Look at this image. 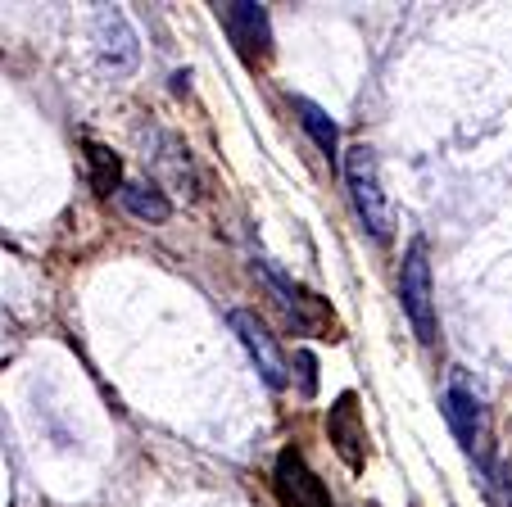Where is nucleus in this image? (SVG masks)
Listing matches in <instances>:
<instances>
[{
    "label": "nucleus",
    "mask_w": 512,
    "mask_h": 507,
    "mask_svg": "<svg viewBox=\"0 0 512 507\" xmlns=\"http://www.w3.org/2000/svg\"><path fill=\"white\" fill-rule=\"evenodd\" d=\"M295 114H300L304 132L313 136V145H318V150L331 159V154L340 150V127L331 123V114H327V109H318L313 100H304V96H295Z\"/></svg>",
    "instance_id": "nucleus-11"
},
{
    "label": "nucleus",
    "mask_w": 512,
    "mask_h": 507,
    "mask_svg": "<svg viewBox=\"0 0 512 507\" xmlns=\"http://www.w3.org/2000/svg\"><path fill=\"white\" fill-rule=\"evenodd\" d=\"M399 299H404V317L413 322L417 340L422 345H435L440 335V322H435V299H431V263H426V245L413 240L404 259V272H399Z\"/></svg>",
    "instance_id": "nucleus-2"
},
{
    "label": "nucleus",
    "mask_w": 512,
    "mask_h": 507,
    "mask_svg": "<svg viewBox=\"0 0 512 507\" xmlns=\"http://www.w3.org/2000/svg\"><path fill=\"white\" fill-rule=\"evenodd\" d=\"M259 268H263V277L272 281V290H277V295H281V304H286V313L295 317V326H304V331H322V326L331 322V317H327V308H322V299H318V295H309V290H304V286H295V281H290V277H281V272L272 268V263H259ZM331 326H336V322H331Z\"/></svg>",
    "instance_id": "nucleus-9"
},
{
    "label": "nucleus",
    "mask_w": 512,
    "mask_h": 507,
    "mask_svg": "<svg viewBox=\"0 0 512 507\" xmlns=\"http://www.w3.org/2000/svg\"><path fill=\"white\" fill-rule=\"evenodd\" d=\"M218 19H223V32L232 37V46L245 59L272 55V23L263 5H254V0H227V5H218Z\"/></svg>",
    "instance_id": "nucleus-4"
},
{
    "label": "nucleus",
    "mask_w": 512,
    "mask_h": 507,
    "mask_svg": "<svg viewBox=\"0 0 512 507\" xmlns=\"http://www.w3.org/2000/svg\"><path fill=\"white\" fill-rule=\"evenodd\" d=\"M327 435L336 444V453L349 462V467H363V449H368V431H363V412H358L354 394H340L336 408L327 412Z\"/></svg>",
    "instance_id": "nucleus-8"
},
{
    "label": "nucleus",
    "mask_w": 512,
    "mask_h": 507,
    "mask_svg": "<svg viewBox=\"0 0 512 507\" xmlns=\"http://www.w3.org/2000/svg\"><path fill=\"white\" fill-rule=\"evenodd\" d=\"M232 331L241 335V345H245V354L254 358V367H259V376L272 385V390H286V381H290V367H286V354H281V345H277V335L268 331V326L259 322V313H245V308H236L232 317Z\"/></svg>",
    "instance_id": "nucleus-3"
},
{
    "label": "nucleus",
    "mask_w": 512,
    "mask_h": 507,
    "mask_svg": "<svg viewBox=\"0 0 512 507\" xmlns=\"http://www.w3.org/2000/svg\"><path fill=\"white\" fill-rule=\"evenodd\" d=\"M368 507H377V503H368Z\"/></svg>",
    "instance_id": "nucleus-13"
},
{
    "label": "nucleus",
    "mask_w": 512,
    "mask_h": 507,
    "mask_svg": "<svg viewBox=\"0 0 512 507\" xmlns=\"http://www.w3.org/2000/svg\"><path fill=\"white\" fill-rule=\"evenodd\" d=\"M91 37H96V50L105 59V68L114 73H132L136 59H141V46H136V32L127 23V14L118 10H100L96 23H91Z\"/></svg>",
    "instance_id": "nucleus-6"
},
{
    "label": "nucleus",
    "mask_w": 512,
    "mask_h": 507,
    "mask_svg": "<svg viewBox=\"0 0 512 507\" xmlns=\"http://www.w3.org/2000/svg\"><path fill=\"white\" fill-rule=\"evenodd\" d=\"M345 186H349V200H354L358 222H363L377 240H390V231H395V213H390L386 186H381L377 154H372L368 145H354V150L345 154Z\"/></svg>",
    "instance_id": "nucleus-1"
},
{
    "label": "nucleus",
    "mask_w": 512,
    "mask_h": 507,
    "mask_svg": "<svg viewBox=\"0 0 512 507\" xmlns=\"http://www.w3.org/2000/svg\"><path fill=\"white\" fill-rule=\"evenodd\" d=\"M445 417H449V431L458 435V444H463L467 453L481 449L485 412H481V399H476V390L458 372H454V381H449V390H445Z\"/></svg>",
    "instance_id": "nucleus-7"
},
{
    "label": "nucleus",
    "mask_w": 512,
    "mask_h": 507,
    "mask_svg": "<svg viewBox=\"0 0 512 507\" xmlns=\"http://www.w3.org/2000/svg\"><path fill=\"white\" fill-rule=\"evenodd\" d=\"M118 200H123V209L141 222H168L173 218V204H168V195L159 191L155 182H123Z\"/></svg>",
    "instance_id": "nucleus-10"
},
{
    "label": "nucleus",
    "mask_w": 512,
    "mask_h": 507,
    "mask_svg": "<svg viewBox=\"0 0 512 507\" xmlns=\"http://www.w3.org/2000/svg\"><path fill=\"white\" fill-rule=\"evenodd\" d=\"M277 489L286 498V507H336L331 489L318 480V471L304 462L300 449H281L277 458Z\"/></svg>",
    "instance_id": "nucleus-5"
},
{
    "label": "nucleus",
    "mask_w": 512,
    "mask_h": 507,
    "mask_svg": "<svg viewBox=\"0 0 512 507\" xmlns=\"http://www.w3.org/2000/svg\"><path fill=\"white\" fill-rule=\"evenodd\" d=\"M87 163H91V186H96L100 195H114L118 177H123V163L114 159V150H105V145L91 141L87 145ZM118 191H123V186H118Z\"/></svg>",
    "instance_id": "nucleus-12"
}]
</instances>
